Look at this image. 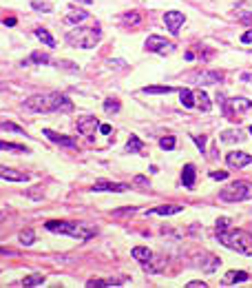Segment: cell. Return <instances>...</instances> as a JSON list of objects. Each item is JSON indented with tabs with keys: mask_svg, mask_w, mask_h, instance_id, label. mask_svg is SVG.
<instances>
[{
	"mask_svg": "<svg viewBox=\"0 0 252 288\" xmlns=\"http://www.w3.org/2000/svg\"><path fill=\"white\" fill-rule=\"evenodd\" d=\"M22 106H25L27 111H31V113H53V111L71 113V111H73V102L57 91L44 93V96H31L22 102Z\"/></svg>",
	"mask_w": 252,
	"mask_h": 288,
	"instance_id": "cell-1",
	"label": "cell"
},
{
	"mask_svg": "<svg viewBox=\"0 0 252 288\" xmlns=\"http://www.w3.org/2000/svg\"><path fill=\"white\" fill-rule=\"evenodd\" d=\"M217 239L225 248H230V251H237L241 255L252 257V235L246 233V230H239V228L221 230V233H217Z\"/></svg>",
	"mask_w": 252,
	"mask_h": 288,
	"instance_id": "cell-2",
	"label": "cell"
},
{
	"mask_svg": "<svg viewBox=\"0 0 252 288\" xmlns=\"http://www.w3.org/2000/svg\"><path fill=\"white\" fill-rule=\"evenodd\" d=\"M47 230H53V233H60V235H71L75 239H88L97 233L93 226L88 224H75V222H57V220H51L44 224Z\"/></svg>",
	"mask_w": 252,
	"mask_h": 288,
	"instance_id": "cell-3",
	"label": "cell"
},
{
	"mask_svg": "<svg viewBox=\"0 0 252 288\" xmlns=\"http://www.w3.org/2000/svg\"><path fill=\"white\" fill-rule=\"evenodd\" d=\"M66 42L71 47H78V49H93L97 42H100V29L93 27V29H73L66 33Z\"/></svg>",
	"mask_w": 252,
	"mask_h": 288,
	"instance_id": "cell-4",
	"label": "cell"
},
{
	"mask_svg": "<svg viewBox=\"0 0 252 288\" xmlns=\"http://www.w3.org/2000/svg\"><path fill=\"white\" fill-rule=\"evenodd\" d=\"M221 202H243V199H252V182L239 180L232 182L230 186H225L219 193Z\"/></svg>",
	"mask_w": 252,
	"mask_h": 288,
	"instance_id": "cell-5",
	"label": "cell"
},
{
	"mask_svg": "<svg viewBox=\"0 0 252 288\" xmlns=\"http://www.w3.org/2000/svg\"><path fill=\"white\" fill-rule=\"evenodd\" d=\"M146 49L153 51V53H159V56H166V53L175 51V44L168 42V40L162 38V35H148V40H146Z\"/></svg>",
	"mask_w": 252,
	"mask_h": 288,
	"instance_id": "cell-6",
	"label": "cell"
},
{
	"mask_svg": "<svg viewBox=\"0 0 252 288\" xmlns=\"http://www.w3.org/2000/svg\"><path fill=\"white\" fill-rule=\"evenodd\" d=\"M75 128H78L80 135L93 137L95 128H100V122H97L95 115H82V118H78V124H75Z\"/></svg>",
	"mask_w": 252,
	"mask_h": 288,
	"instance_id": "cell-7",
	"label": "cell"
},
{
	"mask_svg": "<svg viewBox=\"0 0 252 288\" xmlns=\"http://www.w3.org/2000/svg\"><path fill=\"white\" fill-rule=\"evenodd\" d=\"M225 164L232 168H243L248 164H252V155L243 153V151H232V153L225 155Z\"/></svg>",
	"mask_w": 252,
	"mask_h": 288,
	"instance_id": "cell-8",
	"label": "cell"
},
{
	"mask_svg": "<svg viewBox=\"0 0 252 288\" xmlns=\"http://www.w3.org/2000/svg\"><path fill=\"white\" fill-rule=\"evenodd\" d=\"M184 22H186V18H184V13L181 11H166V16H164V25L168 27V31H170L172 35L181 29Z\"/></svg>",
	"mask_w": 252,
	"mask_h": 288,
	"instance_id": "cell-9",
	"label": "cell"
},
{
	"mask_svg": "<svg viewBox=\"0 0 252 288\" xmlns=\"http://www.w3.org/2000/svg\"><path fill=\"white\" fill-rule=\"evenodd\" d=\"M42 133H44V135H47L51 142H56V144L66 146V149H75V140H73V137H69V135H60V133L51 131V128H44Z\"/></svg>",
	"mask_w": 252,
	"mask_h": 288,
	"instance_id": "cell-10",
	"label": "cell"
},
{
	"mask_svg": "<svg viewBox=\"0 0 252 288\" xmlns=\"http://www.w3.org/2000/svg\"><path fill=\"white\" fill-rule=\"evenodd\" d=\"M126 189H128L126 184H117V182H106V180H102V182H95L91 191H95V193H100V191H111V193H124Z\"/></svg>",
	"mask_w": 252,
	"mask_h": 288,
	"instance_id": "cell-11",
	"label": "cell"
},
{
	"mask_svg": "<svg viewBox=\"0 0 252 288\" xmlns=\"http://www.w3.org/2000/svg\"><path fill=\"white\" fill-rule=\"evenodd\" d=\"M193 80L197 84H212V82H221L224 73H219V71H206V73H197Z\"/></svg>",
	"mask_w": 252,
	"mask_h": 288,
	"instance_id": "cell-12",
	"label": "cell"
},
{
	"mask_svg": "<svg viewBox=\"0 0 252 288\" xmlns=\"http://www.w3.org/2000/svg\"><path fill=\"white\" fill-rule=\"evenodd\" d=\"M0 180H7V182H27V175L16 168H9V166H0Z\"/></svg>",
	"mask_w": 252,
	"mask_h": 288,
	"instance_id": "cell-13",
	"label": "cell"
},
{
	"mask_svg": "<svg viewBox=\"0 0 252 288\" xmlns=\"http://www.w3.org/2000/svg\"><path fill=\"white\" fill-rule=\"evenodd\" d=\"M175 213H184V206H179V204H164V206L150 208L148 215H175Z\"/></svg>",
	"mask_w": 252,
	"mask_h": 288,
	"instance_id": "cell-14",
	"label": "cell"
},
{
	"mask_svg": "<svg viewBox=\"0 0 252 288\" xmlns=\"http://www.w3.org/2000/svg\"><path fill=\"white\" fill-rule=\"evenodd\" d=\"M221 142H228V144H232V142H243L246 140V133L239 131V128H230V131H224L219 135Z\"/></svg>",
	"mask_w": 252,
	"mask_h": 288,
	"instance_id": "cell-15",
	"label": "cell"
},
{
	"mask_svg": "<svg viewBox=\"0 0 252 288\" xmlns=\"http://www.w3.org/2000/svg\"><path fill=\"white\" fill-rule=\"evenodd\" d=\"M195 175H197L195 166H193V164H186L184 171H181V184H184L186 189H193V186H195Z\"/></svg>",
	"mask_w": 252,
	"mask_h": 288,
	"instance_id": "cell-16",
	"label": "cell"
},
{
	"mask_svg": "<svg viewBox=\"0 0 252 288\" xmlns=\"http://www.w3.org/2000/svg\"><path fill=\"white\" fill-rule=\"evenodd\" d=\"M131 255L135 257L137 261H141V264H146V261H150V257H153V253H150V248L146 246H135L131 251Z\"/></svg>",
	"mask_w": 252,
	"mask_h": 288,
	"instance_id": "cell-17",
	"label": "cell"
},
{
	"mask_svg": "<svg viewBox=\"0 0 252 288\" xmlns=\"http://www.w3.org/2000/svg\"><path fill=\"white\" fill-rule=\"evenodd\" d=\"M246 279H248V273H243V270H230V273L224 277V284L225 286H232V284L246 282Z\"/></svg>",
	"mask_w": 252,
	"mask_h": 288,
	"instance_id": "cell-18",
	"label": "cell"
},
{
	"mask_svg": "<svg viewBox=\"0 0 252 288\" xmlns=\"http://www.w3.org/2000/svg\"><path fill=\"white\" fill-rule=\"evenodd\" d=\"M199 264H201L199 268H203L206 273H215V268L221 261H219V257H215V255H203V261H199Z\"/></svg>",
	"mask_w": 252,
	"mask_h": 288,
	"instance_id": "cell-19",
	"label": "cell"
},
{
	"mask_svg": "<svg viewBox=\"0 0 252 288\" xmlns=\"http://www.w3.org/2000/svg\"><path fill=\"white\" fill-rule=\"evenodd\" d=\"M88 18L86 11H82V9H71L69 13H66V22H71V25H80V22H84Z\"/></svg>",
	"mask_w": 252,
	"mask_h": 288,
	"instance_id": "cell-20",
	"label": "cell"
},
{
	"mask_svg": "<svg viewBox=\"0 0 252 288\" xmlns=\"http://www.w3.org/2000/svg\"><path fill=\"white\" fill-rule=\"evenodd\" d=\"M88 288H111V286H122L117 279H88Z\"/></svg>",
	"mask_w": 252,
	"mask_h": 288,
	"instance_id": "cell-21",
	"label": "cell"
},
{
	"mask_svg": "<svg viewBox=\"0 0 252 288\" xmlns=\"http://www.w3.org/2000/svg\"><path fill=\"white\" fill-rule=\"evenodd\" d=\"M42 284H44V275L33 273V275H29V277L22 279L20 286H25V288H35V286H42Z\"/></svg>",
	"mask_w": 252,
	"mask_h": 288,
	"instance_id": "cell-22",
	"label": "cell"
},
{
	"mask_svg": "<svg viewBox=\"0 0 252 288\" xmlns=\"http://www.w3.org/2000/svg\"><path fill=\"white\" fill-rule=\"evenodd\" d=\"M228 106H232L234 111H248L252 106V102L248 97H232V100H228Z\"/></svg>",
	"mask_w": 252,
	"mask_h": 288,
	"instance_id": "cell-23",
	"label": "cell"
},
{
	"mask_svg": "<svg viewBox=\"0 0 252 288\" xmlns=\"http://www.w3.org/2000/svg\"><path fill=\"white\" fill-rule=\"evenodd\" d=\"M179 100L186 109H193L195 106V93L190 89H179Z\"/></svg>",
	"mask_w": 252,
	"mask_h": 288,
	"instance_id": "cell-24",
	"label": "cell"
},
{
	"mask_svg": "<svg viewBox=\"0 0 252 288\" xmlns=\"http://www.w3.org/2000/svg\"><path fill=\"white\" fill-rule=\"evenodd\" d=\"M35 35H38V40H42L44 44H47V47H56V38H53L51 33H49L47 29H35Z\"/></svg>",
	"mask_w": 252,
	"mask_h": 288,
	"instance_id": "cell-25",
	"label": "cell"
},
{
	"mask_svg": "<svg viewBox=\"0 0 252 288\" xmlns=\"http://www.w3.org/2000/svg\"><path fill=\"white\" fill-rule=\"evenodd\" d=\"M175 87H168V84H150L144 89V93H172Z\"/></svg>",
	"mask_w": 252,
	"mask_h": 288,
	"instance_id": "cell-26",
	"label": "cell"
},
{
	"mask_svg": "<svg viewBox=\"0 0 252 288\" xmlns=\"http://www.w3.org/2000/svg\"><path fill=\"white\" fill-rule=\"evenodd\" d=\"M141 149H144V144L140 142V137H137V135H131V137H128V144H126V151H128V153H140Z\"/></svg>",
	"mask_w": 252,
	"mask_h": 288,
	"instance_id": "cell-27",
	"label": "cell"
},
{
	"mask_svg": "<svg viewBox=\"0 0 252 288\" xmlns=\"http://www.w3.org/2000/svg\"><path fill=\"white\" fill-rule=\"evenodd\" d=\"M0 151H18V153H29L25 144H13V142H0Z\"/></svg>",
	"mask_w": 252,
	"mask_h": 288,
	"instance_id": "cell-28",
	"label": "cell"
},
{
	"mask_svg": "<svg viewBox=\"0 0 252 288\" xmlns=\"http://www.w3.org/2000/svg\"><path fill=\"white\" fill-rule=\"evenodd\" d=\"M18 239H20L22 246H31V244L35 242V233L31 228H27V230H22V233L18 235Z\"/></svg>",
	"mask_w": 252,
	"mask_h": 288,
	"instance_id": "cell-29",
	"label": "cell"
},
{
	"mask_svg": "<svg viewBox=\"0 0 252 288\" xmlns=\"http://www.w3.org/2000/svg\"><path fill=\"white\" fill-rule=\"evenodd\" d=\"M177 146V140L172 135H168V137H162L159 140V149H164V151H172Z\"/></svg>",
	"mask_w": 252,
	"mask_h": 288,
	"instance_id": "cell-30",
	"label": "cell"
},
{
	"mask_svg": "<svg viewBox=\"0 0 252 288\" xmlns=\"http://www.w3.org/2000/svg\"><path fill=\"white\" fill-rule=\"evenodd\" d=\"M104 111L106 113H117L119 111V100H113V97L104 100Z\"/></svg>",
	"mask_w": 252,
	"mask_h": 288,
	"instance_id": "cell-31",
	"label": "cell"
},
{
	"mask_svg": "<svg viewBox=\"0 0 252 288\" xmlns=\"http://www.w3.org/2000/svg\"><path fill=\"white\" fill-rule=\"evenodd\" d=\"M0 131H13V133H22V135H27L25 128L18 127V124H13V122H2L0 124Z\"/></svg>",
	"mask_w": 252,
	"mask_h": 288,
	"instance_id": "cell-32",
	"label": "cell"
},
{
	"mask_svg": "<svg viewBox=\"0 0 252 288\" xmlns=\"http://www.w3.org/2000/svg\"><path fill=\"white\" fill-rule=\"evenodd\" d=\"M195 100L199 102V109H201V111H210V100H208V96L203 91L197 93V97H195Z\"/></svg>",
	"mask_w": 252,
	"mask_h": 288,
	"instance_id": "cell-33",
	"label": "cell"
},
{
	"mask_svg": "<svg viewBox=\"0 0 252 288\" xmlns=\"http://www.w3.org/2000/svg\"><path fill=\"white\" fill-rule=\"evenodd\" d=\"M29 60H31V62H38V64H40V62H42V64H49V62H51V58H49L47 53L33 51V53H31V58H29Z\"/></svg>",
	"mask_w": 252,
	"mask_h": 288,
	"instance_id": "cell-34",
	"label": "cell"
},
{
	"mask_svg": "<svg viewBox=\"0 0 252 288\" xmlns=\"http://www.w3.org/2000/svg\"><path fill=\"white\" fill-rule=\"evenodd\" d=\"M124 22H126V25H140V13H137V11L124 13Z\"/></svg>",
	"mask_w": 252,
	"mask_h": 288,
	"instance_id": "cell-35",
	"label": "cell"
},
{
	"mask_svg": "<svg viewBox=\"0 0 252 288\" xmlns=\"http://www.w3.org/2000/svg\"><path fill=\"white\" fill-rule=\"evenodd\" d=\"M228 224H230V220H228V217H221V220H217V233L225 230V228H228Z\"/></svg>",
	"mask_w": 252,
	"mask_h": 288,
	"instance_id": "cell-36",
	"label": "cell"
},
{
	"mask_svg": "<svg viewBox=\"0 0 252 288\" xmlns=\"http://www.w3.org/2000/svg\"><path fill=\"white\" fill-rule=\"evenodd\" d=\"M210 177H212V180H217V182H224L225 177H228V173H225V171H212Z\"/></svg>",
	"mask_w": 252,
	"mask_h": 288,
	"instance_id": "cell-37",
	"label": "cell"
},
{
	"mask_svg": "<svg viewBox=\"0 0 252 288\" xmlns=\"http://www.w3.org/2000/svg\"><path fill=\"white\" fill-rule=\"evenodd\" d=\"M27 195H29L31 199H35V202H38V199H42V191H40V189H31Z\"/></svg>",
	"mask_w": 252,
	"mask_h": 288,
	"instance_id": "cell-38",
	"label": "cell"
},
{
	"mask_svg": "<svg viewBox=\"0 0 252 288\" xmlns=\"http://www.w3.org/2000/svg\"><path fill=\"white\" fill-rule=\"evenodd\" d=\"M195 144H197V149L199 151H201V153H203V151H206V137H195Z\"/></svg>",
	"mask_w": 252,
	"mask_h": 288,
	"instance_id": "cell-39",
	"label": "cell"
},
{
	"mask_svg": "<svg viewBox=\"0 0 252 288\" xmlns=\"http://www.w3.org/2000/svg\"><path fill=\"white\" fill-rule=\"evenodd\" d=\"M186 286H188V288H206L208 284L199 282V279H193V282H188V284H186Z\"/></svg>",
	"mask_w": 252,
	"mask_h": 288,
	"instance_id": "cell-40",
	"label": "cell"
},
{
	"mask_svg": "<svg viewBox=\"0 0 252 288\" xmlns=\"http://www.w3.org/2000/svg\"><path fill=\"white\" fill-rule=\"evenodd\" d=\"M241 42H243V44H250V42H252V29L246 31V33L241 35Z\"/></svg>",
	"mask_w": 252,
	"mask_h": 288,
	"instance_id": "cell-41",
	"label": "cell"
},
{
	"mask_svg": "<svg viewBox=\"0 0 252 288\" xmlns=\"http://www.w3.org/2000/svg\"><path fill=\"white\" fill-rule=\"evenodd\" d=\"M135 182H137V184H140V186H150L148 182L144 180V175H137V177H135Z\"/></svg>",
	"mask_w": 252,
	"mask_h": 288,
	"instance_id": "cell-42",
	"label": "cell"
},
{
	"mask_svg": "<svg viewBox=\"0 0 252 288\" xmlns=\"http://www.w3.org/2000/svg\"><path fill=\"white\" fill-rule=\"evenodd\" d=\"M239 20L248 25V22H252V16H250V13H241V18H239Z\"/></svg>",
	"mask_w": 252,
	"mask_h": 288,
	"instance_id": "cell-43",
	"label": "cell"
},
{
	"mask_svg": "<svg viewBox=\"0 0 252 288\" xmlns=\"http://www.w3.org/2000/svg\"><path fill=\"white\" fill-rule=\"evenodd\" d=\"M33 7H35V9H42V11H51V7H49V4H38V2H33Z\"/></svg>",
	"mask_w": 252,
	"mask_h": 288,
	"instance_id": "cell-44",
	"label": "cell"
},
{
	"mask_svg": "<svg viewBox=\"0 0 252 288\" xmlns=\"http://www.w3.org/2000/svg\"><path fill=\"white\" fill-rule=\"evenodd\" d=\"M100 131L104 133V135H109V133H111V127H109V124H100Z\"/></svg>",
	"mask_w": 252,
	"mask_h": 288,
	"instance_id": "cell-45",
	"label": "cell"
},
{
	"mask_svg": "<svg viewBox=\"0 0 252 288\" xmlns=\"http://www.w3.org/2000/svg\"><path fill=\"white\" fill-rule=\"evenodd\" d=\"M4 25H7V27H13V25H16V18H4Z\"/></svg>",
	"mask_w": 252,
	"mask_h": 288,
	"instance_id": "cell-46",
	"label": "cell"
},
{
	"mask_svg": "<svg viewBox=\"0 0 252 288\" xmlns=\"http://www.w3.org/2000/svg\"><path fill=\"white\" fill-rule=\"evenodd\" d=\"M241 78H243V80H248V82H252V73H243Z\"/></svg>",
	"mask_w": 252,
	"mask_h": 288,
	"instance_id": "cell-47",
	"label": "cell"
},
{
	"mask_svg": "<svg viewBox=\"0 0 252 288\" xmlns=\"http://www.w3.org/2000/svg\"><path fill=\"white\" fill-rule=\"evenodd\" d=\"M78 2H82V4H91L93 0H78Z\"/></svg>",
	"mask_w": 252,
	"mask_h": 288,
	"instance_id": "cell-48",
	"label": "cell"
},
{
	"mask_svg": "<svg viewBox=\"0 0 252 288\" xmlns=\"http://www.w3.org/2000/svg\"><path fill=\"white\" fill-rule=\"evenodd\" d=\"M0 220H4V213H0Z\"/></svg>",
	"mask_w": 252,
	"mask_h": 288,
	"instance_id": "cell-49",
	"label": "cell"
},
{
	"mask_svg": "<svg viewBox=\"0 0 252 288\" xmlns=\"http://www.w3.org/2000/svg\"><path fill=\"white\" fill-rule=\"evenodd\" d=\"M248 131H250V135H252V127H250V128H248Z\"/></svg>",
	"mask_w": 252,
	"mask_h": 288,
	"instance_id": "cell-50",
	"label": "cell"
}]
</instances>
